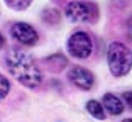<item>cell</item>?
<instances>
[{"instance_id":"8992f818","label":"cell","mask_w":132,"mask_h":122,"mask_svg":"<svg viewBox=\"0 0 132 122\" xmlns=\"http://www.w3.org/2000/svg\"><path fill=\"white\" fill-rule=\"evenodd\" d=\"M68 78L73 83L76 88H81V90H92L95 85V76L93 73L86 68L81 66H75L73 70L68 73Z\"/></svg>"},{"instance_id":"6da1fadb","label":"cell","mask_w":132,"mask_h":122,"mask_svg":"<svg viewBox=\"0 0 132 122\" xmlns=\"http://www.w3.org/2000/svg\"><path fill=\"white\" fill-rule=\"evenodd\" d=\"M5 63H7L10 75L24 87L36 88L43 82V73H41L39 64L36 63V59L29 53L22 51V49L9 51L5 56Z\"/></svg>"},{"instance_id":"9a60e30c","label":"cell","mask_w":132,"mask_h":122,"mask_svg":"<svg viewBox=\"0 0 132 122\" xmlns=\"http://www.w3.org/2000/svg\"><path fill=\"white\" fill-rule=\"evenodd\" d=\"M4 44H5V39H4V36H2V32H0V49L4 47Z\"/></svg>"},{"instance_id":"2e32d148","label":"cell","mask_w":132,"mask_h":122,"mask_svg":"<svg viewBox=\"0 0 132 122\" xmlns=\"http://www.w3.org/2000/svg\"><path fill=\"white\" fill-rule=\"evenodd\" d=\"M122 122H132V119H124Z\"/></svg>"},{"instance_id":"7a4b0ae2","label":"cell","mask_w":132,"mask_h":122,"mask_svg":"<svg viewBox=\"0 0 132 122\" xmlns=\"http://www.w3.org/2000/svg\"><path fill=\"white\" fill-rule=\"evenodd\" d=\"M107 59H109L110 73L113 76H125L132 70V51L124 43H119V41L110 43Z\"/></svg>"},{"instance_id":"4fadbf2b","label":"cell","mask_w":132,"mask_h":122,"mask_svg":"<svg viewBox=\"0 0 132 122\" xmlns=\"http://www.w3.org/2000/svg\"><path fill=\"white\" fill-rule=\"evenodd\" d=\"M122 102H124L129 109H132V90L130 92H125V93L122 95Z\"/></svg>"},{"instance_id":"3957f363","label":"cell","mask_w":132,"mask_h":122,"mask_svg":"<svg viewBox=\"0 0 132 122\" xmlns=\"http://www.w3.org/2000/svg\"><path fill=\"white\" fill-rule=\"evenodd\" d=\"M66 17L73 22H93L98 17L97 5L92 2H81V0L70 2L66 5Z\"/></svg>"},{"instance_id":"ba28073f","label":"cell","mask_w":132,"mask_h":122,"mask_svg":"<svg viewBox=\"0 0 132 122\" xmlns=\"http://www.w3.org/2000/svg\"><path fill=\"white\" fill-rule=\"evenodd\" d=\"M44 64H46V68L51 70V71H61L63 68L68 64V61H66L64 56L54 54V56H49V58L44 59Z\"/></svg>"},{"instance_id":"52a82bcc","label":"cell","mask_w":132,"mask_h":122,"mask_svg":"<svg viewBox=\"0 0 132 122\" xmlns=\"http://www.w3.org/2000/svg\"><path fill=\"white\" fill-rule=\"evenodd\" d=\"M102 105H103L105 110L109 112V114H112V115H120L125 109L124 102L113 93H105L103 99H102Z\"/></svg>"},{"instance_id":"5b68a950","label":"cell","mask_w":132,"mask_h":122,"mask_svg":"<svg viewBox=\"0 0 132 122\" xmlns=\"http://www.w3.org/2000/svg\"><path fill=\"white\" fill-rule=\"evenodd\" d=\"M10 34L17 43L24 44V46H32L39 39L37 31L32 27L31 24H26V22H15L10 27Z\"/></svg>"},{"instance_id":"7c38bea8","label":"cell","mask_w":132,"mask_h":122,"mask_svg":"<svg viewBox=\"0 0 132 122\" xmlns=\"http://www.w3.org/2000/svg\"><path fill=\"white\" fill-rule=\"evenodd\" d=\"M10 92V82L4 75H0V100H4Z\"/></svg>"},{"instance_id":"277c9868","label":"cell","mask_w":132,"mask_h":122,"mask_svg":"<svg viewBox=\"0 0 132 122\" xmlns=\"http://www.w3.org/2000/svg\"><path fill=\"white\" fill-rule=\"evenodd\" d=\"M66 47H68V53L73 58L85 59L93 51V41H92V37L85 31H76L70 36Z\"/></svg>"},{"instance_id":"9c48e42d","label":"cell","mask_w":132,"mask_h":122,"mask_svg":"<svg viewBox=\"0 0 132 122\" xmlns=\"http://www.w3.org/2000/svg\"><path fill=\"white\" fill-rule=\"evenodd\" d=\"M86 110H88V114L93 119H98V120H103L105 119V109H103V105H102L100 102H97V100H88Z\"/></svg>"},{"instance_id":"8fae6325","label":"cell","mask_w":132,"mask_h":122,"mask_svg":"<svg viewBox=\"0 0 132 122\" xmlns=\"http://www.w3.org/2000/svg\"><path fill=\"white\" fill-rule=\"evenodd\" d=\"M5 4L14 10H26L32 4V0H5Z\"/></svg>"},{"instance_id":"30bf717a","label":"cell","mask_w":132,"mask_h":122,"mask_svg":"<svg viewBox=\"0 0 132 122\" xmlns=\"http://www.w3.org/2000/svg\"><path fill=\"white\" fill-rule=\"evenodd\" d=\"M61 15H59V12L54 10V9H44L43 12V20L46 24H58Z\"/></svg>"},{"instance_id":"5bb4252c","label":"cell","mask_w":132,"mask_h":122,"mask_svg":"<svg viewBox=\"0 0 132 122\" xmlns=\"http://www.w3.org/2000/svg\"><path fill=\"white\" fill-rule=\"evenodd\" d=\"M127 34H129V37L132 39V19L127 22Z\"/></svg>"}]
</instances>
